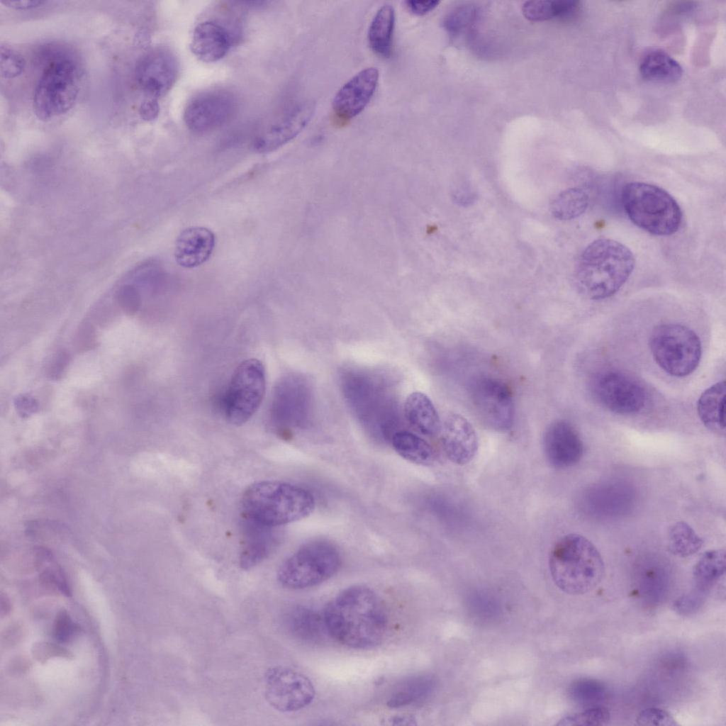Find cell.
I'll return each mask as SVG.
<instances>
[{
  "label": "cell",
  "instance_id": "cell-9",
  "mask_svg": "<svg viewBox=\"0 0 726 726\" xmlns=\"http://www.w3.org/2000/svg\"><path fill=\"white\" fill-rule=\"evenodd\" d=\"M266 379L262 362L245 360L235 370L224 396V412L228 420L240 425L259 408L265 392Z\"/></svg>",
  "mask_w": 726,
  "mask_h": 726
},
{
  "label": "cell",
  "instance_id": "cell-23",
  "mask_svg": "<svg viewBox=\"0 0 726 726\" xmlns=\"http://www.w3.org/2000/svg\"><path fill=\"white\" fill-rule=\"evenodd\" d=\"M640 72L646 81L671 84L681 78L683 69L679 63L668 53L659 49H652L642 57Z\"/></svg>",
  "mask_w": 726,
  "mask_h": 726
},
{
  "label": "cell",
  "instance_id": "cell-10",
  "mask_svg": "<svg viewBox=\"0 0 726 726\" xmlns=\"http://www.w3.org/2000/svg\"><path fill=\"white\" fill-rule=\"evenodd\" d=\"M469 396L479 419L496 431L509 430L514 420V403L509 387L491 376H477L471 382Z\"/></svg>",
  "mask_w": 726,
  "mask_h": 726
},
{
  "label": "cell",
  "instance_id": "cell-36",
  "mask_svg": "<svg viewBox=\"0 0 726 726\" xmlns=\"http://www.w3.org/2000/svg\"><path fill=\"white\" fill-rule=\"evenodd\" d=\"M116 301L124 313L133 315L141 306V295L135 284L121 286L116 293Z\"/></svg>",
  "mask_w": 726,
  "mask_h": 726
},
{
  "label": "cell",
  "instance_id": "cell-37",
  "mask_svg": "<svg viewBox=\"0 0 726 726\" xmlns=\"http://www.w3.org/2000/svg\"><path fill=\"white\" fill-rule=\"evenodd\" d=\"M636 722L637 725L643 726L678 725L671 713L658 708H649L642 710L637 716Z\"/></svg>",
  "mask_w": 726,
  "mask_h": 726
},
{
  "label": "cell",
  "instance_id": "cell-16",
  "mask_svg": "<svg viewBox=\"0 0 726 726\" xmlns=\"http://www.w3.org/2000/svg\"><path fill=\"white\" fill-rule=\"evenodd\" d=\"M543 448L547 462L558 469L573 466L583 452L579 432L566 420H557L549 425L544 435Z\"/></svg>",
  "mask_w": 726,
  "mask_h": 726
},
{
  "label": "cell",
  "instance_id": "cell-21",
  "mask_svg": "<svg viewBox=\"0 0 726 726\" xmlns=\"http://www.w3.org/2000/svg\"><path fill=\"white\" fill-rule=\"evenodd\" d=\"M245 539L240 557L243 569H250L268 557L275 547L274 527L265 526L245 517Z\"/></svg>",
  "mask_w": 726,
  "mask_h": 726
},
{
  "label": "cell",
  "instance_id": "cell-11",
  "mask_svg": "<svg viewBox=\"0 0 726 726\" xmlns=\"http://www.w3.org/2000/svg\"><path fill=\"white\" fill-rule=\"evenodd\" d=\"M264 696L267 703L281 712H294L310 705L315 696L311 679L289 667L269 668L264 674Z\"/></svg>",
  "mask_w": 726,
  "mask_h": 726
},
{
  "label": "cell",
  "instance_id": "cell-47",
  "mask_svg": "<svg viewBox=\"0 0 726 726\" xmlns=\"http://www.w3.org/2000/svg\"><path fill=\"white\" fill-rule=\"evenodd\" d=\"M385 725H415V719L411 715H397L385 719Z\"/></svg>",
  "mask_w": 726,
  "mask_h": 726
},
{
  "label": "cell",
  "instance_id": "cell-20",
  "mask_svg": "<svg viewBox=\"0 0 726 726\" xmlns=\"http://www.w3.org/2000/svg\"><path fill=\"white\" fill-rule=\"evenodd\" d=\"M231 45V35L225 27L217 22L206 21L195 27L191 49L199 60L214 62L227 55Z\"/></svg>",
  "mask_w": 726,
  "mask_h": 726
},
{
  "label": "cell",
  "instance_id": "cell-28",
  "mask_svg": "<svg viewBox=\"0 0 726 726\" xmlns=\"http://www.w3.org/2000/svg\"><path fill=\"white\" fill-rule=\"evenodd\" d=\"M391 445L398 454L411 463L428 466L435 461V452L432 447L413 432H395L391 438Z\"/></svg>",
  "mask_w": 726,
  "mask_h": 726
},
{
  "label": "cell",
  "instance_id": "cell-14",
  "mask_svg": "<svg viewBox=\"0 0 726 726\" xmlns=\"http://www.w3.org/2000/svg\"><path fill=\"white\" fill-rule=\"evenodd\" d=\"M235 108V100L230 94L209 91L197 96L188 104L184 112V120L189 130L205 133L228 122Z\"/></svg>",
  "mask_w": 726,
  "mask_h": 726
},
{
  "label": "cell",
  "instance_id": "cell-18",
  "mask_svg": "<svg viewBox=\"0 0 726 726\" xmlns=\"http://www.w3.org/2000/svg\"><path fill=\"white\" fill-rule=\"evenodd\" d=\"M314 111L315 105L312 103L296 106L255 139L254 149L257 152L266 153L284 145L306 127Z\"/></svg>",
  "mask_w": 726,
  "mask_h": 726
},
{
  "label": "cell",
  "instance_id": "cell-1",
  "mask_svg": "<svg viewBox=\"0 0 726 726\" xmlns=\"http://www.w3.org/2000/svg\"><path fill=\"white\" fill-rule=\"evenodd\" d=\"M326 632L344 646L369 649L379 646L387 629V613L379 596L365 586H350L326 605Z\"/></svg>",
  "mask_w": 726,
  "mask_h": 726
},
{
  "label": "cell",
  "instance_id": "cell-19",
  "mask_svg": "<svg viewBox=\"0 0 726 726\" xmlns=\"http://www.w3.org/2000/svg\"><path fill=\"white\" fill-rule=\"evenodd\" d=\"M215 246L214 233L204 227H191L183 230L174 245V257L179 265L194 268L206 262Z\"/></svg>",
  "mask_w": 726,
  "mask_h": 726
},
{
  "label": "cell",
  "instance_id": "cell-45",
  "mask_svg": "<svg viewBox=\"0 0 726 726\" xmlns=\"http://www.w3.org/2000/svg\"><path fill=\"white\" fill-rule=\"evenodd\" d=\"M159 108L157 99L150 98L141 104L139 113L144 120L152 121L157 118L159 113Z\"/></svg>",
  "mask_w": 726,
  "mask_h": 726
},
{
  "label": "cell",
  "instance_id": "cell-29",
  "mask_svg": "<svg viewBox=\"0 0 726 726\" xmlns=\"http://www.w3.org/2000/svg\"><path fill=\"white\" fill-rule=\"evenodd\" d=\"M580 4L576 1H528L523 4L524 16L531 21H542L554 17L569 21L580 11Z\"/></svg>",
  "mask_w": 726,
  "mask_h": 726
},
{
  "label": "cell",
  "instance_id": "cell-24",
  "mask_svg": "<svg viewBox=\"0 0 726 726\" xmlns=\"http://www.w3.org/2000/svg\"><path fill=\"white\" fill-rule=\"evenodd\" d=\"M284 625L294 637L307 642L318 640L326 632L323 615L303 605L289 608L284 615Z\"/></svg>",
  "mask_w": 726,
  "mask_h": 726
},
{
  "label": "cell",
  "instance_id": "cell-2",
  "mask_svg": "<svg viewBox=\"0 0 726 726\" xmlns=\"http://www.w3.org/2000/svg\"><path fill=\"white\" fill-rule=\"evenodd\" d=\"M635 266L632 251L622 243L598 238L581 252L576 279L581 292L592 300L608 298L627 281Z\"/></svg>",
  "mask_w": 726,
  "mask_h": 726
},
{
  "label": "cell",
  "instance_id": "cell-38",
  "mask_svg": "<svg viewBox=\"0 0 726 726\" xmlns=\"http://www.w3.org/2000/svg\"><path fill=\"white\" fill-rule=\"evenodd\" d=\"M79 630V626L72 620L66 610H61L58 612L54 624V634L57 640L62 642H67Z\"/></svg>",
  "mask_w": 726,
  "mask_h": 726
},
{
  "label": "cell",
  "instance_id": "cell-12",
  "mask_svg": "<svg viewBox=\"0 0 726 726\" xmlns=\"http://www.w3.org/2000/svg\"><path fill=\"white\" fill-rule=\"evenodd\" d=\"M593 390L597 400L617 414L637 413L646 401L645 391L640 382L620 371L607 370L598 374Z\"/></svg>",
  "mask_w": 726,
  "mask_h": 726
},
{
  "label": "cell",
  "instance_id": "cell-44",
  "mask_svg": "<svg viewBox=\"0 0 726 726\" xmlns=\"http://www.w3.org/2000/svg\"><path fill=\"white\" fill-rule=\"evenodd\" d=\"M15 406L22 416H28L35 413L38 409V405L35 399L28 395H21L16 398Z\"/></svg>",
  "mask_w": 726,
  "mask_h": 726
},
{
  "label": "cell",
  "instance_id": "cell-48",
  "mask_svg": "<svg viewBox=\"0 0 726 726\" xmlns=\"http://www.w3.org/2000/svg\"><path fill=\"white\" fill-rule=\"evenodd\" d=\"M83 330L79 331L78 334V346L79 347H88L92 345L93 337L91 328L89 327H85Z\"/></svg>",
  "mask_w": 726,
  "mask_h": 726
},
{
  "label": "cell",
  "instance_id": "cell-41",
  "mask_svg": "<svg viewBox=\"0 0 726 726\" xmlns=\"http://www.w3.org/2000/svg\"><path fill=\"white\" fill-rule=\"evenodd\" d=\"M454 201L458 205L467 206L475 201L476 195L471 187L464 182H459L452 191Z\"/></svg>",
  "mask_w": 726,
  "mask_h": 726
},
{
  "label": "cell",
  "instance_id": "cell-7",
  "mask_svg": "<svg viewBox=\"0 0 726 726\" xmlns=\"http://www.w3.org/2000/svg\"><path fill=\"white\" fill-rule=\"evenodd\" d=\"M341 561L340 550L334 543L326 540H313L281 563L277 571V579L287 588H311L333 576Z\"/></svg>",
  "mask_w": 726,
  "mask_h": 726
},
{
  "label": "cell",
  "instance_id": "cell-13",
  "mask_svg": "<svg viewBox=\"0 0 726 726\" xmlns=\"http://www.w3.org/2000/svg\"><path fill=\"white\" fill-rule=\"evenodd\" d=\"M379 77L376 67H367L338 90L332 103L335 125H345L364 109L377 87Z\"/></svg>",
  "mask_w": 726,
  "mask_h": 726
},
{
  "label": "cell",
  "instance_id": "cell-15",
  "mask_svg": "<svg viewBox=\"0 0 726 726\" xmlns=\"http://www.w3.org/2000/svg\"><path fill=\"white\" fill-rule=\"evenodd\" d=\"M178 64L167 50L157 49L145 54L137 62L135 79L138 86L152 99L167 93L178 76Z\"/></svg>",
  "mask_w": 726,
  "mask_h": 726
},
{
  "label": "cell",
  "instance_id": "cell-32",
  "mask_svg": "<svg viewBox=\"0 0 726 726\" xmlns=\"http://www.w3.org/2000/svg\"><path fill=\"white\" fill-rule=\"evenodd\" d=\"M725 571V552L723 549L710 550L697 562L693 568V576L700 586L713 583Z\"/></svg>",
  "mask_w": 726,
  "mask_h": 726
},
{
  "label": "cell",
  "instance_id": "cell-43",
  "mask_svg": "<svg viewBox=\"0 0 726 726\" xmlns=\"http://www.w3.org/2000/svg\"><path fill=\"white\" fill-rule=\"evenodd\" d=\"M69 362V355L63 350L60 351L50 367L49 375L53 379L60 377Z\"/></svg>",
  "mask_w": 726,
  "mask_h": 726
},
{
  "label": "cell",
  "instance_id": "cell-39",
  "mask_svg": "<svg viewBox=\"0 0 726 726\" xmlns=\"http://www.w3.org/2000/svg\"><path fill=\"white\" fill-rule=\"evenodd\" d=\"M474 10L471 7H461L452 11L444 20L445 28L452 35L459 33L473 18Z\"/></svg>",
  "mask_w": 726,
  "mask_h": 726
},
{
  "label": "cell",
  "instance_id": "cell-6",
  "mask_svg": "<svg viewBox=\"0 0 726 726\" xmlns=\"http://www.w3.org/2000/svg\"><path fill=\"white\" fill-rule=\"evenodd\" d=\"M620 199L630 220L652 235H671L681 226L683 214L678 203L659 186L640 182H628L621 190Z\"/></svg>",
  "mask_w": 726,
  "mask_h": 726
},
{
  "label": "cell",
  "instance_id": "cell-25",
  "mask_svg": "<svg viewBox=\"0 0 726 726\" xmlns=\"http://www.w3.org/2000/svg\"><path fill=\"white\" fill-rule=\"evenodd\" d=\"M725 381H719L707 389L700 396L697 411L698 416L709 430L718 434L724 433Z\"/></svg>",
  "mask_w": 726,
  "mask_h": 726
},
{
  "label": "cell",
  "instance_id": "cell-34",
  "mask_svg": "<svg viewBox=\"0 0 726 726\" xmlns=\"http://www.w3.org/2000/svg\"><path fill=\"white\" fill-rule=\"evenodd\" d=\"M610 718L609 710L603 706H591L583 711L565 715L559 725H604Z\"/></svg>",
  "mask_w": 726,
  "mask_h": 726
},
{
  "label": "cell",
  "instance_id": "cell-46",
  "mask_svg": "<svg viewBox=\"0 0 726 726\" xmlns=\"http://www.w3.org/2000/svg\"><path fill=\"white\" fill-rule=\"evenodd\" d=\"M1 4L16 10H29L42 6L47 3L40 0L1 1Z\"/></svg>",
  "mask_w": 726,
  "mask_h": 726
},
{
  "label": "cell",
  "instance_id": "cell-26",
  "mask_svg": "<svg viewBox=\"0 0 726 726\" xmlns=\"http://www.w3.org/2000/svg\"><path fill=\"white\" fill-rule=\"evenodd\" d=\"M394 25L395 11L389 4L378 9L369 25L367 35L369 47L381 57L389 58L392 55Z\"/></svg>",
  "mask_w": 726,
  "mask_h": 726
},
{
  "label": "cell",
  "instance_id": "cell-17",
  "mask_svg": "<svg viewBox=\"0 0 726 726\" xmlns=\"http://www.w3.org/2000/svg\"><path fill=\"white\" fill-rule=\"evenodd\" d=\"M440 433L442 449L451 462L464 465L473 459L479 447L478 436L465 418L449 414L442 423Z\"/></svg>",
  "mask_w": 726,
  "mask_h": 726
},
{
  "label": "cell",
  "instance_id": "cell-42",
  "mask_svg": "<svg viewBox=\"0 0 726 726\" xmlns=\"http://www.w3.org/2000/svg\"><path fill=\"white\" fill-rule=\"evenodd\" d=\"M439 1H406L404 2L407 9L413 14L418 16L425 15L433 10L438 4Z\"/></svg>",
  "mask_w": 726,
  "mask_h": 726
},
{
  "label": "cell",
  "instance_id": "cell-33",
  "mask_svg": "<svg viewBox=\"0 0 726 726\" xmlns=\"http://www.w3.org/2000/svg\"><path fill=\"white\" fill-rule=\"evenodd\" d=\"M569 696L573 701L583 706H594L602 699L605 688L594 680L581 679L574 682L569 687Z\"/></svg>",
  "mask_w": 726,
  "mask_h": 726
},
{
  "label": "cell",
  "instance_id": "cell-40",
  "mask_svg": "<svg viewBox=\"0 0 726 726\" xmlns=\"http://www.w3.org/2000/svg\"><path fill=\"white\" fill-rule=\"evenodd\" d=\"M32 653L33 657L42 663L53 657H69L71 656L65 649L44 642L35 643L33 647Z\"/></svg>",
  "mask_w": 726,
  "mask_h": 726
},
{
  "label": "cell",
  "instance_id": "cell-8",
  "mask_svg": "<svg viewBox=\"0 0 726 726\" xmlns=\"http://www.w3.org/2000/svg\"><path fill=\"white\" fill-rule=\"evenodd\" d=\"M649 345L657 364L671 376H688L699 364L700 340L686 325L666 323L656 326L650 334Z\"/></svg>",
  "mask_w": 726,
  "mask_h": 726
},
{
  "label": "cell",
  "instance_id": "cell-27",
  "mask_svg": "<svg viewBox=\"0 0 726 726\" xmlns=\"http://www.w3.org/2000/svg\"><path fill=\"white\" fill-rule=\"evenodd\" d=\"M435 681L430 676L408 678L394 688L386 704L391 708H400L425 700L433 693Z\"/></svg>",
  "mask_w": 726,
  "mask_h": 726
},
{
  "label": "cell",
  "instance_id": "cell-3",
  "mask_svg": "<svg viewBox=\"0 0 726 726\" xmlns=\"http://www.w3.org/2000/svg\"><path fill=\"white\" fill-rule=\"evenodd\" d=\"M241 506L245 517L261 525L276 527L310 515L315 500L306 488L290 483L261 481L244 491Z\"/></svg>",
  "mask_w": 726,
  "mask_h": 726
},
{
  "label": "cell",
  "instance_id": "cell-35",
  "mask_svg": "<svg viewBox=\"0 0 726 726\" xmlns=\"http://www.w3.org/2000/svg\"><path fill=\"white\" fill-rule=\"evenodd\" d=\"M25 66V59L20 53L8 45H1L0 72L2 77L15 78L22 74Z\"/></svg>",
  "mask_w": 726,
  "mask_h": 726
},
{
  "label": "cell",
  "instance_id": "cell-30",
  "mask_svg": "<svg viewBox=\"0 0 726 726\" xmlns=\"http://www.w3.org/2000/svg\"><path fill=\"white\" fill-rule=\"evenodd\" d=\"M589 204L588 194L582 189L571 187L562 191L552 202V216L561 220H569L581 216Z\"/></svg>",
  "mask_w": 726,
  "mask_h": 726
},
{
  "label": "cell",
  "instance_id": "cell-4",
  "mask_svg": "<svg viewBox=\"0 0 726 726\" xmlns=\"http://www.w3.org/2000/svg\"><path fill=\"white\" fill-rule=\"evenodd\" d=\"M549 568L558 588L572 596L593 590L605 574L604 563L596 547L578 534L564 535L556 542L549 554Z\"/></svg>",
  "mask_w": 726,
  "mask_h": 726
},
{
  "label": "cell",
  "instance_id": "cell-31",
  "mask_svg": "<svg viewBox=\"0 0 726 726\" xmlns=\"http://www.w3.org/2000/svg\"><path fill=\"white\" fill-rule=\"evenodd\" d=\"M702 544L703 540L684 522L674 523L668 531V549L678 557L691 556L697 552Z\"/></svg>",
  "mask_w": 726,
  "mask_h": 726
},
{
  "label": "cell",
  "instance_id": "cell-22",
  "mask_svg": "<svg viewBox=\"0 0 726 726\" xmlns=\"http://www.w3.org/2000/svg\"><path fill=\"white\" fill-rule=\"evenodd\" d=\"M403 411L408 423L418 433L435 437L440 432V418L432 401L425 393H411L406 399Z\"/></svg>",
  "mask_w": 726,
  "mask_h": 726
},
{
  "label": "cell",
  "instance_id": "cell-5",
  "mask_svg": "<svg viewBox=\"0 0 726 726\" xmlns=\"http://www.w3.org/2000/svg\"><path fill=\"white\" fill-rule=\"evenodd\" d=\"M80 79L79 63L71 54L60 50L49 53L33 95L37 118L47 121L71 109L78 96Z\"/></svg>",
  "mask_w": 726,
  "mask_h": 726
}]
</instances>
